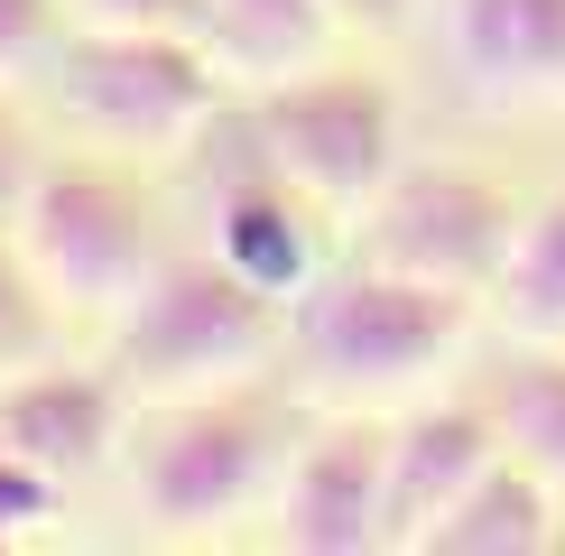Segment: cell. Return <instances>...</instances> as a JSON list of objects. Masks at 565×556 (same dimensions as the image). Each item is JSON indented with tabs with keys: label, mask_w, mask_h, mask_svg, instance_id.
I'll return each mask as SVG.
<instances>
[{
	"label": "cell",
	"mask_w": 565,
	"mask_h": 556,
	"mask_svg": "<svg viewBox=\"0 0 565 556\" xmlns=\"http://www.w3.org/2000/svg\"><path fill=\"white\" fill-rule=\"evenodd\" d=\"M501 463V427L482 399H445L390 427V547H427V528Z\"/></svg>",
	"instance_id": "cell-12"
},
{
	"label": "cell",
	"mask_w": 565,
	"mask_h": 556,
	"mask_svg": "<svg viewBox=\"0 0 565 556\" xmlns=\"http://www.w3.org/2000/svg\"><path fill=\"white\" fill-rule=\"evenodd\" d=\"M510 242H520V204L482 168H390V185L352 214V250L362 260H390V269L463 288V297L501 288Z\"/></svg>",
	"instance_id": "cell-8"
},
{
	"label": "cell",
	"mask_w": 565,
	"mask_h": 556,
	"mask_svg": "<svg viewBox=\"0 0 565 556\" xmlns=\"http://www.w3.org/2000/svg\"><path fill=\"white\" fill-rule=\"evenodd\" d=\"M121 417H130V381L56 362V353L0 381V446L29 455L38 473H56V482H84L93 463L121 455Z\"/></svg>",
	"instance_id": "cell-10"
},
{
	"label": "cell",
	"mask_w": 565,
	"mask_h": 556,
	"mask_svg": "<svg viewBox=\"0 0 565 556\" xmlns=\"http://www.w3.org/2000/svg\"><path fill=\"white\" fill-rule=\"evenodd\" d=\"M56 38H65V0H0V75L46 65Z\"/></svg>",
	"instance_id": "cell-19"
},
{
	"label": "cell",
	"mask_w": 565,
	"mask_h": 556,
	"mask_svg": "<svg viewBox=\"0 0 565 556\" xmlns=\"http://www.w3.org/2000/svg\"><path fill=\"white\" fill-rule=\"evenodd\" d=\"M56 353V288L19 250V232H0V381Z\"/></svg>",
	"instance_id": "cell-17"
},
{
	"label": "cell",
	"mask_w": 565,
	"mask_h": 556,
	"mask_svg": "<svg viewBox=\"0 0 565 556\" xmlns=\"http://www.w3.org/2000/svg\"><path fill=\"white\" fill-rule=\"evenodd\" d=\"M334 10V29H362V38H398L417 19V0H324Z\"/></svg>",
	"instance_id": "cell-21"
},
{
	"label": "cell",
	"mask_w": 565,
	"mask_h": 556,
	"mask_svg": "<svg viewBox=\"0 0 565 556\" xmlns=\"http://www.w3.org/2000/svg\"><path fill=\"white\" fill-rule=\"evenodd\" d=\"M121 381L149 389V399H185V389H223L250 381L278 343H288V297L250 288L223 250H177L149 269V288L130 297L121 316Z\"/></svg>",
	"instance_id": "cell-2"
},
{
	"label": "cell",
	"mask_w": 565,
	"mask_h": 556,
	"mask_svg": "<svg viewBox=\"0 0 565 556\" xmlns=\"http://www.w3.org/2000/svg\"><path fill=\"white\" fill-rule=\"evenodd\" d=\"M38 177H46L38 130L0 103V232H19V214H29V195H38Z\"/></svg>",
	"instance_id": "cell-20"
},
{
	"label": "cell",
	"mask_w": 565,
	"mask_h": 556,
	"mask_svg": "<svg viewBox=\"0 0 565 556\" xmlns=\"http://www.w3.org/2000/svg\"><path fill=\"white\" fill-rule=\"evenodd\" d=\"M556 547V482L529 473L520 455H501L491 473L427 528L417 556H547Z\"/></svg>",
	"instance_id": "cell-13"
},
{
	"label": "cell",
	"mask_w": 565,
	"mask_h": 556,
	"mask_svg": "<svg viewBox=\"0 0 565 556\" xmlns=\"http://www.w3.org/2000/svg\"><path fill=\"white\" fill-rule=\"evenodd\" d=\"M75 29H168V38H214V0H65Z\"/></svg>",
	"instance_id": "cell-18"
},
{
	"label": "cell",
	"mask_w": 565,
	"mask_h": 556,
	"mask_svg": "<svg viewBox=\"0 0 565 556\" xmlns=\"http://www.w3.org/2000/svg\"><path fill=\"white\" fill-rule=\"evenodd\" d=\"M19 250L56 288V307L121 316L168 260V232H158V204L139 195V177L103 168V158H46L29 214H19Z\"/></svg>",
	"instance_id": "cell-5"
},
{
	"label": "cell",
	"mask_w": 565,
	"mask_h": 556,
	"mask_svg": "<svg viewBox=\"0 0 565 556\" xmlns=\"http://www.w3.org/2000/svg\"><path fill=\"white\" fill-rule=\"evenodd\" d=\"M463 324H473L463 288H436V278H408L352 250V260L316 269L288 297V353L343 399H390V389H417L455 353Z\"/></svg>",
	"instance_id": "cell-1"
},
{
	"label": "cell",
	"mask_w": 565,
	"mask_h": 556,
	"mask_svg": "<svg viewBox=\"0 0 565 556\" xmlns=\"http://www.w3.org/2000/svg\"><path fill=\"white\" fill-rule=\"evenodd\" d=\"M46 84L111 149H185L232 103L214 75V38L168 29H65L46 56Z\"/></svg>",
	"instance_id": "cell-4"
},
{
	"label": "cell",
	"mask_w": 565,
	"mask_h": 556,
	"mask_svg": "<svg viewBox=\"0 0 565 556\" xmlns=\"http://www.w3.org/2000/svg\"><path fill=\"white\" fill-rule=\"evenodd\" d=\"M491 297H501L520 343H565V185H547L520 214V242H510Z\"/></svg>",
	"instance_id": "cell-15"
},
{
	"label": "cell",
	"mask_w": 565,
	"mask_h": 556,
	"mask_svg": "<svg viewBox=\"0 0 565 556\" xmlns=\"http://www.w3.org/2000/svg\"><path fill=\"white\" fill-rule=\"evenodd\" d=\"M445 65L482 103H565V0H445Z\"/></svg>",
	"instance_id": "cell-11"
},
{
	"label": "cell",
	"mask_w": 565,
	"mask_h": 556,
	"mask_svg": "<svg viewBox=\"0 0 565 556\" xmlns=\"http://www.w3.org/2000/svg\"><path fill=\"white\" fill-rule=\"evenodd\" d=\"M482 408L501 427V455H520L529 473H547L565 492V343H529L520 362H501Z\"/></svg>",
	"instance_id": "cell-14"
},
{
	"label": "cell",
	"mask_w": 565,
	"mask_h": 556,
	"mask_svg": "<svg viewBox=\"0 0 565 556\" xmlns=\"http://www.w3.org/2000/svg\"><path fill=\"white\" fill-rule=\"evenodd\" d=\"M278 547L297 556H371L390 547V427L343 417L316 427L278 473Z\"/></svg>",
	"instance_id": "cell-9"
},
{
	"label": "cell",
	"mask_w": 565,
	"mask_h": 556,
	"mask_svg": "<svg viewBox=\"0 0 565 556\" xmlns=\"http://www.w3.org/2000/svg\"><path fill=\"white\" fill-rule=\"evenodd\" d=\"M185 158H195V185H204V250H223L250 288L297 297L306 278L324 269V250H316V214L324 204L269 158L250 103H223L214 121L185 139Z\"/></svg>",
	"instance_id": "cell-7"
},
{
	"label": "cell",
	"mask_w": 565,
	"mask_h": 556,
	"mask_svg": "<svg viewBox=\"0 0 565 556\" xmlns=\"http://www.w3.org/2000/svg\"><path fill=\"white\" fill-rule=\"evenodd\" d=\"M242 103L269 158L324 214H362L398 168V93L362 65H288V75H260V93H242Z\"/></svg>",
	"instance_id": "cell-6"
},
{
	"label": "cell",
	"mask_w": 565,
	"mask_h": 556,
	"mask_svg": "<svg viewBox=\"0 0 565 556\" xmlns=\"http://www.w3.org/2000/svg\"><path fill=\"white\" fill-rule=\"evenodd\" d=\"M278 473H288V408H278L269 389H250V381L185 389V399H168L130 446V492L149 510V528H168V538L223 528L232 510H250Z\"/></svg>",
	"instance_id": "cell-3"
},
{
	"label": "cell",
	"mask_w": 565,
	"mask_h": 556,
	"mask_svg": "<svg viewBox=\"0 0 565 556\" xmlns=\"http://www.w3.org/2000/svg\"><path fill=\"white\" fill-rule=\"evenodd\" d=\"M324 29H334L324 0H214V56H232L242 75H288Z\"/></svg>",
	"instance_id": "cell-16"
}]
</instances>
